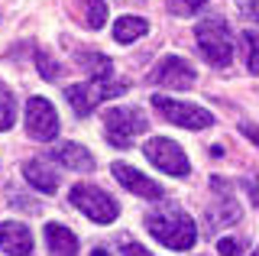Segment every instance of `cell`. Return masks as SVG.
I'll use <instances>...</instances> for the list:
<instances>
[{"mask_svg":"<svg viewBox=\"0 0 259 256\" xmlns=\"http://www.w3.org/2000/svg\"><path fill=\"white\" fill-rule=\"evenodd\" d=\"M152 104H156V110L175 126H185V130H207V126H214V114L204 110V107H198V104H185V101L165 98V94H156Z\"/></svg>","mask_w":259,"mask_h":256,"instance_id":"obj_6","label":"cell"},{"mask_svg":"<svg viewBox=\"0 0 259 256\" xmlns=\"http://www.w3.org/2000/svg\"><path fill=\"white\" fill-rule=\"evenodd\" d=\"M36 62H39V75H42V78H49V81L59 78V62H55V59H49L46 52H36Z\"/></svg>","mask_w":259,"mask_h":256,"instance_id":"obj_20","label":"cell"},{"mask_svg":"<svg viewBox=\"0 0 259 256\" xmlns=\"http://www.w3.org/2000/svg\"><path fill=\"white\" fill-rule=\"evenodd\" d=\"M243 49H246V68L259 75V33H243Z\"/></svg>","mask_w":259,"mask_h":256,"instance_id":"obj_19","label":"cell"},{"mask_svg":"<svg viewBox=\"0 0 259 256\" xmlns=\"http://www.w3.org/2000/svg\"><path fill=\"white\" fill-rule=\"evenodd\" d=\"M68 201L75 204L81 214H88L94 224H110V221H117V214H120V204L97 185H75L68 191Z\"/></svg>","mask_w":259,"mask_h":256,"instance_id":"obj_5","label":"cell"},{"mask_svg":"<svg viewBox=\"0 0 259 256\" xmlns=\"http://www.w3.org/2000/svg\"><path fill=\"white\" fill-rule=\"evenodd\" d=\"M91 256H110V253H107V250H101V246H94V253H91Z\"/></svg>","mask_w":259,"mask_h":256,"instance_id":"obj_26","label":"cell"},{"mask_svg":"<svg viewBox=\"0 0 259 256\" xmlns=\"http://www.w3.org/2000/svg\"><path fill=\"white\" fill-rule=\"evenodd\" d=\"M194 39H198L201 55H204L214 68L230 65V59H233V36H230V29H227L224 20H217V17L201 20L198 26H194Z\"/></svg>","mask_w":259,"mask_h":256,"instance_id":"obj_2","label":"cell"},{"mask_svg":"<svg viewBox=\"0 0 259 256\" xmlns=\"http://www.w3.org/2000/svg\"><path fill=\"white\" fill-rule=\"evenodd\" d=\"M113 175H117V182L123 185L126 191H133V195H140V198H162V185L159 182H152L149 175H143L140 169H133V165H126V162H113Z\"/></svg>","mask_w":259,"mask_h":256,"instance_id":"obj_10","label":"cell"},{"mask_svg":"<svg viewBox=\"0 0 259 256\" xmlns=\"http://www.w3.org/2000/svg\"><path fill=\"white\" fill-rule=\"evenodd\" d=\"M146 227H149V234L156 237L159 243H165L168 250H191L194 240H198L194 221L175 201H162L156 211L146 214Z\"/></svg>","mask_w":259,"mask_h":256,"instance_id":"obj_1","label":"cell"},{"mask_svg":"<svg viewBox=\"0 0 259 256\" xmlns=\"http://www.w3.org/2000/svg\"><path fill=\"white\" fill-rule=\"evenodd\" d=\"M149 78L159 88H175V91H185V88L194 84V68H191V62L178 59V55H165V59L152 68Z\"/></svg>","mask_w":259,"mask_h":256,"instance_id":"obj_9","label":"cell"},{"mask_svg":"<svg viewBox=\"0 0 259 256\" xmlns=\"http://www.w3.org/2000/svg\"><path fill=\"white\" fill-rule=\"evenodd\" d=\"M143 153H146V159H149L159 172H165V175L185 179V175L191 172V162H188V156H185V149L178 146L175 140H168V137H152L143 146Z\"/></svg>","mask_w":259,"mask_h":256,"instance_id":"obj_7","label":"cell"},{"mask_svg":"<svg viewBox=\"0 0 259 256\" xmlns=\"http://www.w3.org/2000/svg\"><path fill=\"white\" fill-rule=\"evenodd\" d=\"M55 159H59L65 169H75V172H94V156L88 153L84 146H78V143H62V146L55 149Z\"/></svg>","mask_w":259,"mask_h":256,"instance_id":"obj_14","label":"cell"},{"mask_svg":"<svg viewBox=\"0 0 259 256\" xmlns=\"http://www.w3.org/2000/svg\"><path fill=\"white\" fill-rule=\"evenodd\" d=\"M0 250L7 256H29L32 253V234L20 221H4L0 224Z\"/></svg>","mask_w":259,"mask_h":256,"instance_id":"obj_11","label":"cell"},{"mask_svg":"<svg viewBox=\"0 0 259 256\" xmlns=\"http://www.w3.org/2000/svg\"><path fill=\"white\" fill-rule=\"evenodd\" d=\"M46 246L55 256H75L78 253V237L65 224H49L46 227Z\"/></svg>","mask_w":259,"mask_h":256,"instance_id":"obj_13","label":"cell"},{"mask_svg":"<svg viewBox=\"0 0 259 256\" xmlns=\"http://www.w3.org/2000/svg\"><path fill=\"white\" fill-rule=\"evenodd\" d=\"M243 185H246V191L253 195V201H256V207H259V179H246Z\"/></svg>","mask_w":259,"mask_h":256,"instance_id":"obj_23","label":"cell"},{"mask_svg":"<svg viewBox=\"0 0 259 256\" xmlns=\"http://www.w3.org/2000/svg\"><path fill=\"white\" fill-rule=\"evenodd\" d=\"M81 65L91 68V78L94 81H107V78H113V62L107 59V55H97V52H84L81 55Z\"/></svg>","mask_w":259,"mask_h":256,"instance_id":"obj_16","label":"cell"},{"mask_svg":"<svg viewBox=\"0 0 259 256\" xmlns=\"http://www.w3.org/2000/svg\"><path fill=\"white\" fill-rule=\"evenodd\" d=\"M16 123V98L13 91L0 81V133H7Z\"/></svg>","mask_w":259,"mask_h":256,"instance_id":"obj_17","label":"cell"},{"mask_svg":"<svg viewBox=\"0 0 259 256\" xmlns=\"http://www.w3.org/2000/svg\"><path fill=\"white\" fill-rule=\"evenodd\" d=\"M123 256H152V253L146 250L143 243H136V240H126V243H123Z\"/></svg>","mask_w":259,"mask_h":256,"instance_id":"obj_22","label":"cell"},{"mask_svg":"<svg viewBox=\"0 0 259 256\" xmlns=\"http://www.w3.org/2000/svg\"><path fill=\"white\" fill-rule=\"evenodd\" d=\"M78 4L84 7V23L91 29H101L107 23V4L104 0H78Z\"/></svg>","mask_w":259,"mask_h":256,"instance_id":"obj_18","label":"cell"},{"mask_svg":"<svg viewBox=\"0 0 259 256\" xmlns=\"http://www.w3.org/2000/svg\"><path fill=\"white\" fill-rule=\"evenodd\" d=\"M59 110L46 98H29L26 101V133L39 143H49L59 137Z\"/></svg>","mask_w":259,"mask_h":256,"instance_id":"obj_8","label":"cell"},{"mask_svg":"<svg viewBox=\"0 0 259 256\" xmlns=\"http://www.w3.org/2000/svg\"><path fill=\"white\" fill-rule=\"evenodd\" d=\"M126 81H84V84H71V88H65V98H68L71 104V110H75L78 117H88L91 110L97 107L101 101H107V98H117V94H126Z\"/></svg>","mask_w":259,"mask_h":256,"instance_id":"obj_4","label":"cell"},{"mask_svg":"<svg viewBox=\"0 0 259 256\" xmlns=\"http://www.w3.org/2000/svg\"><path fill=\"white\" fill-rule=\"evenodd\" d=\"M217 250H221L224 256H237V253H240V240H233V237H224L221 243H217Z\"/></svg>","mask_w":259,"mask_h":256,"instance_id":"obj_21","label":"cell"},{"mask_svg":"<svg viewBox=\"0 0 259 256\" xmlns=\"http://www.w3.org/2000/svg\"><path fill=\"white\" fill-rule=\"evenodd\" d=\"M243 137H249L253 143H259V126H249V123H243Z\"/></svg>","mask_w":259,"mask_h":256,"instance_id":"obj_24","label":"cell"},{"mask_svg":"<svg viewBox=\"0 0 259 256\" xmlns=\"http://www.w3.org/2000/svg\"><path fill=\"white\" fill-rule=\"evenodd\" d=\"M253 256H259V250H256V253H253Z\"/></svg>","mask_w":259,"mask_h":256,"instance_id":"obj_27","label":"cell"},{"mask_svg":"<svg viewBox=\"0 0 259 256\" xmlns=\"http://www.w3.org/2000/svg\"><path fill=\"white\" fill-rule=\"evenodd\" d=\"M149 33V23H146L143 17H120L117 23H113V39L117 42H136L140 36Z\"/></svg>","mask_w":259,"mask_h":256,"instance_id":"obj_15","label":"cell"},{"mask_svg":"<svg viewBox=\"0 0 259 256\" xmlns=\"http://www.w3.org/2000/svg\"><path fill=\"white\" fill-rule=\"evenodd\" d=\"M146 126H149L146 114L140 107H130V104H123V107H110L107 114H104V133H107L110 146H117V149H126Z\"/></svg>","mask_w":259,"mask_h":256,"instance_id":"obj_3","label":"cell"},{"mask_svg":"<svg viewBox=\"0 0 259 256\" xmlns=\"http://www.w3.org/2000/svg\"><path fill=\"white\" fill-rule=\"evenodd\" d=\"M207 0H185V10H201Z\"/></svg>","mask_w":259,"mask_h":256,"instance_id":"obj_25","label":"cell"},{"mask_svg":"<svg viewBox=\"0 0 259 256\" xmlns=\"http://www.w3.org/2000/svg\"><path fill=\"white\" fill-rule=\"evenodd\" d=\"M23 179H26L32 188H39L42 195H52V191L59 188V175L49 169L42 159H29V162L23 165Z\"/></svg>","mask_w":259,"mask_h":256,"instance_id":"obj_12","label":"cell"}]
</instances>
